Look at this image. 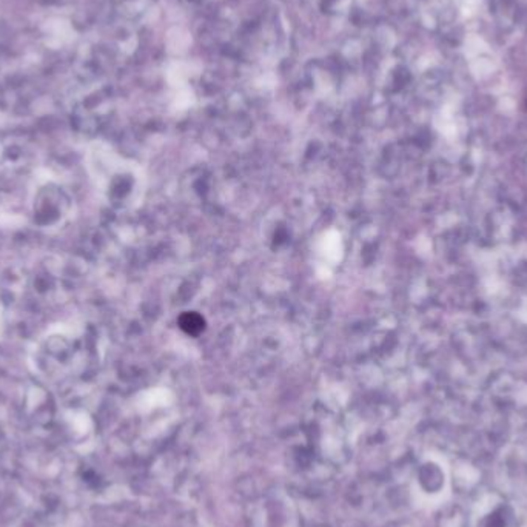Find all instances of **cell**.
<instances>
[{"label": "cell", "instance_id": "6da1fadb", "mask_svg": "<svg viewBox=\"0 0 527 527\" xmlns=\"http://www.w3.org/2000/svg\"><path fill=\"white\" fill-rule=\"evenodd\" d=\"M179 324L182 327L184 331H186L189 335H199L201 331L203 330V319L199 316L198 313H193V312H189V313H184L181 319H179Z\"/></svg>", "mask_w": 527, "mask_h": 527}]
</instances>
